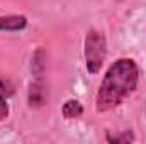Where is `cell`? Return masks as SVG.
Segmentation results:
<instances>
[{
  "label": "cell",
  "instance_id": "obj_1",
  "mask_svg": "<svg viewBox=\"0 0 146 144\" xmlns=\"http://www.w3.org/2000/svg\"><path fill=\"white\" fill-rule=\"evenodd\" d=\"M139 83V66L133 58L115 59L104 75L95 97L97 112H110L129 98Z\"/></svg>",
  "mask_w": 146,
  "mask_h": 144
},
{
  "label": "cell",
  "instance_id": "obj_2",
  "mask_svg": "<svg viewBox=\"0 0 146 144\" xmlns=\"http://www.w3.org/2000/svg\"><path fill=\"white\" fill-rule=\"evenodd\" d=\"M83 56H85V66L90 75L100 71L106 56H107V39L100 31H88L85 36L83 44Z\"/></svg>",
  "mask_w": 146,
  "mask_h": 144
},
{
  "label": "cell",
  "instance_id": "obj_3",
  "mask_svg": "<svg viewBox=\"0 0 146 144\" xmlns=\"http://www.w3.org/2000/svg\"><path fill=\"white\" fill-rule=\"evenodd\" d=\"M27 27V17L19 14L0 15V31H22Z\"/></svg>",
  "mask_w": 146,
  "mask_h": 144
},
{
  "label": "cell",
  "instance_id": "obj_4",
  "mask_svg": "<svg viewBox=\"0 0 146 144\" xmlns=\"http://www.w3.org/2000/svg\"><path fill=\"white\" fill-rule=\"evenodd\" d=\"M44 85H42V81L41 80H37L34 83H31V88H29V105L31 107H39V105H42V102H44Z\"/></svg>",
  "mask_w": 146,
  "mask_h": 144
},
{
  "label": "cell",
  "instance_id": "obj_5",
  "mask_svg": "<svg viewBox=\"0 0 146 144\" xmlns=\"http://www.w3.org/2000/svg\"><path fill=\"white\" fill-rule=\"evenodd\" d=\"M61 114H63V117H65L66 120L78 119V117H82V114H83V105H82L78 100L70 98V100H66V102L63 104V107H61Z\"/></svg>",
  "mask_w": 146,
  "mask_h": 144
},
{
  "label": "cell",
  "instance_id": "obj_6",
  "mask_svg": "<svg viewBox=\"0 0 146 144\" xmlns=\"http://www.w3.org/2000/svg\"><path fill=\"white\" fill-rule=\"evenodd\" d=\"M12 95V88L9 87L7 81L0 78V120H5L9 117V104L7 98Z\"/></svg>",
  "mask_w": 146,
  "mask_h": 144
},
{
  "label": "cell",
  "instance_id": "obj_7",
  "mask_svg": "<svg viewBox=\"0 0 146 144\" xmlns=\"http://www.w3.org/2000/svg\"><path fill=\"white\" fill-rule=\"evenodd\" d=\"M106 141L107 143H114V144H127V143H134V134L133 131H122V132H117V134H106Z\"/></svg>",
  "mask_w": 146,
  "mask_h": 144
}]
</instances>
